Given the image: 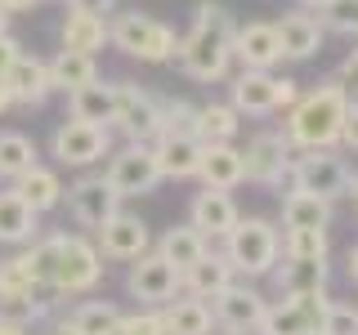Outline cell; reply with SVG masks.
Returning a JSON list of instances; mask_svg holds the SVG:
<instances>
[{"instance_id": "1", "label": "cell", "mask_w": 358, "mask_h": 335, "mask_svg": "<svg viewBox=\"0 0 358 335\" xmlns=\"http://www.w3.org/2000/svg\"><path fill=\"white\" fill-rule=\"evenodd\" d=\"M233 31H238V22H233L229 9L220 0H201L193 27L179 36V50H175V63L184 67V76L206 85L224 81L233 67Z\"/></svg>"}, {"instance_id": "2", "label": "cell", "mask_w": 358, "mask_h": 335, "mask_svg": "<svg viewBox=\"0 0 358 335\" xmlns=\"http://www.w3.org/2000/svg\"><path fill=\"white\" fill-rule=\"evenodd\" d=\"M345 107H350V94H345V89L336 85V76H331V81L305 89V94H300L296 103L287 107V126H282V134L291 139V148H300V152L336 148V143H341Z\"/></svg>"}, {"instance_id": "3", "label": "cell", "mask_w": 358, "mask_h": 335, "mask_svg": "<svg viewBox=\"0 0 358 335\" xmlns=\"http://www.w3.org/2000/svg\"><path fill=\"white\" fill-rule=\"evenodd\" d=\"M220 251L242 282H260L282 260V232H278V223H268L260 215H242L233 223V232L220 241Z\"/></svg>"}, {"instance_id": "4", "label": "cell", "mask_w": 358, "mask_h": 335, "mask_svg": "<svg viewBox=\"0 0 358 335\" xmlns=\"http://www.w3.org/2000/svg\"><path fill=\"white\" fill-rule=\"evenodd\" d=\"M103 255L99 246L85 237V232H54V268H50V286L54 295H90L99 282H103Z\"/></svg>"}, {"instance_id": "5", "label": "cell", "mask_w": 358, "mask_h": 335, "mask_svg": "<svg viewBox=\"0 0 358 335\" xmlns=\"http://www.w3.org/2000/svg\"><path fill=\"white\" fill-rule=\"evenodd\" d=\"M108 45L139 63H171L179 50V36L175 27H166L162 18L143 14V9H121L117 18H108Z\"/></svg>"}, {"instance_id": "6", "label": "cell", "mask_w": 358, "mask_h": 335, "mask_svg": "<svg viewBox=\"0 0 358 335\" xmlns=\"http://www.w3.org/2000/svg\"><path fill=\"white\" fill-rule=\"evenodd\" d=\"M350 165L336 148H322V152H300L291 161V193H309V197H322V201H341L350 197Z\"/></svg>"}, {"instance_id": "7", "label": "cell", "mask_w": 358, "mask_h": 335, "mask_svg": "<svg viewBox=\"0 0 358 335\" xmlns=\"http://www.w3.org/2000/svg\"><path fill=\"white\" fill-rule=\"evenodd\" d=\"M108 152H112V130L103 126H85V121L67 117L50 134V156L63 170H90V165L108 161Z\"/></svg>"}, {"instance_id": "8", "label": "cell", "mask_w": 358, "mask_h": 335, "mask_svg": "<svg viewBox=\"0 0 358 335\" xmlns=\"http://www.w3.org/2000/svg\"><path fill=\"white\" fill-rule=\"evenodd\" d=\"M103 179L112 184V193H117L121 201L152 193V188L162 184L152 143H121V148H112L108 152V165H103Z\"/></svg>"}, {"instance_id": "9", "label": "cell", "mask_w": 358, "mask_h": 335, "mask_svg": "<svg viewBox=\"0 0 358 335\" xmlns=\"http://www.w3.org/2000/svg\"><path fill=\"white\" fill-rule=\"evenodd\" d=\"M112 130L126 143H157V134H162V98L130 81H117V121H112Z\"/></svg>"}, {"instance_id": "10", "label": "cell", "mask_w": 358, "mask_h": 335, "mask_svg": "<svg viewBox=\"0 0 358 335\" xmlns=\"http://www.w3.org/2000/svg\"><path fill=\"white\" fill-rule=\"evenodd\" d=\"M246 161V179L260 188H282L291 179V161H296V148L282 130H260L242 152Z\"/></svg>"}, {"instance_id": "11", "label": "cell", "mask_w": 358, "mask_h": 335, "mask_svg": "<svg viewBox=\"0 0 358 335\" xmlns=\"http://www.w3.org/2000/svg\"><path fill=\"white\" fill-rule=\"evenodd\" d=\"M63 201H67V215L81 223V228H90V232H99L121 210V197L112 193V184H108L103 174H81L63 193Z\"/></svg>"}, {"instance_id": "12", "label": "cell", "mask_w": 358, "mask_h": 335, "mask_svg": "<svg viewBox=\"0 0 358 335\" xmlns=\"http://www.w3.org/2000/svg\"><path fill=\"white\" fill-rule=\"evenodd\" d=\"M264 308H268V299L255 290L251 282H233L224 295L210 299V318H215V327L220 331H229V335H255V327H260V318H264Z\"/></svg>"}, {"instance_id": "13", "label": "cell", "mask_w": 358, "mask_h": 335, "mask_svg": "<svg viewBox=\"0 0 358 335\" xmlns=\"http://www.w3.org/2000/svg\"><path fill=\"white\" fill-rule=\"evenodd\" d=\"M126 290L139 299L143 308H162V304H171V299L179 295V268L166 264L157 251H148V255H139V260L130 264Z\"/></svg>"}, {"instance_id": "14", "label": "cell", "mask_w": 358, "mask_h": 335, "mask_svg": "<svg viewBox=\"0 0 358 335\" xmlns=\"http://www.w3.org/2000/svg\"><path fill=\"white\" fill-rule=\"evenodd\" d=\"M94 246L103 260H117V264H134L139 255L152 251V232L148 223H143L139 215H126V210H117L103 228L94 232Z\"/></svg>"}, {"instance_id": "15", "label": "cell", "mask_w": 358, "mask_h": 335, "mask_svg": "<svg viewBox=\"0 0 358 335\" xmlns=\"http://www.w3.org/2000/svg\"><path fill=\"white\" fill-rule=\"evenodd\" d=\"M238 219H242L238 201H233V193H220V188H201V193H193V201H188V223H193L206 241H224Z\"/></svg>"}, {"instance_id": "16", "label": "cell", "mask_w": 358, "mask_h": 335, "mask_svg": "<svg viewBox=\"0 0 358 335\" xmlns=\"http://www.w3.org/2000/svg\"><path fill=\"white\" fill-rule=\"evenodd\" d=\"M229 107L238 112V117H273V112H282L278 103V76L273 72H242L229 81Z\"/></svg>"}, {"instance_id": "17", "label": "cell", "mask_w": 358, "mask_h": 335, "mask_svg": "<svg viewBox=\"0 0 358 335\" xmlns=\"http://www.w3.org/2000/svg\"><path fill=\"white\" fill-rule=\"evenodd\" d=\"M273 31H278L282 59H291V63H309L313 54L322 50V36H327L318 14H309V9H291V14H282L273 22Z\"/></svg>"}, {"instance_id": "18", "label": "cell", "mask_w": 358, "mask_h": 335, "mask_svg": "<svg viewBox=\"0 0 358 335\" xmlns=\"http://www.w3.org/2000/svg\"><path fill=\"white\" fill-rule=\"evenodd\" d=\"M233 282H238V273H233V264L224 260V251H206L193 268H184L179 273V295H193V299H215L224 295Z\"/></svg>"}, {"instance_id": "19", "label": "cell", "mask_w": 358, "mask_h": 335, "mask_svg": "<svg viewBox=\"0 0 358 335\" xmlns=\"http://www.w3.org/2000/svg\"><path fill=\"white\" fill-rule=\"evenodd\" d=\"M233 59H238L246 72H273V67L282 63L273 22H246V27L233 31Z\"/></svg>"}, {"instance_id": "20", "label": "cell", "mask_w": 358, "mask_h": 335, "mask_svg": "<svg viewBox=\"0 0 358 335\" xmlns=\"http://www.w3.org/2000/svg\"><path fill=\"white\" fill-rule=\"evenodd\" d=\"M67 117L85 121V126L112 130V121H117V81H103V76H99V81L72 89V94H67Z\"/></svg>"}, {"instance_id": "21", "label": "cell", "mask_w": 358, "mask_h": 335, "mask_svg": "<svg viewBox=\"0 0 358 335\" xmlns=\"http://www.w3.org/2000/svg\"><path fill=\"white\" fill-rule=\"evenodd\" d=\"M5 89H9V98H14V107H41L45 98L54 94L45 59H36V54H18V63L9 67V76H5Z\"/></svg>"}, {"instance_id": "22", "label": "cell", "mask_w": 358, "mask_h": 335, "mask_svg": "<svg viewBox=\"0 0 358 335\" xmlns=\"http://www.w3.org/2000/svg\"><path fill=\"white\" fill-rule=\"evenodd\" d=\"M201 188H220V193H233L238 184H246V161L242 148L233 143H201Z\"/></svg>"}, {"instance_id": "23", "label": "cell", "mask_w": 358, "mask_h": 335, "mask_svg": "<svg viewBox=\"0 0 358 335\" xmlns=\"http://www.w3.org/2000/svg\"><path fill=\"white\" fill-rule=\"evenodd\" d=\"M9 193H14L18 201H27L36 215H45V210H59L63 206V174L54 170V165H31L27 174H18L14 184H9Z\"/></svg>"}, {"instance_id": "24", "label": "cell", "mask_w": 358, "mask_h": 335, "mask_svg": "<svg viewBox=\"0 0 358 335\" xmlns=\"http://www.w3.org/2000/svg\"><path fill=\"white\" fill-rule=\"evenodd\" d=\"M268 277L278 286V299H296V295H309V290H327L331 268L327 260H278Z\"/></svg>"}, {"instance_id": "25", "label": "cell", "mask_w": 358, "mask_h": 335, "mask_svg": "<svg viewBox=\"0 0 358 335\" xmlns=\"http://www.w3.org/2000/svg\"><path fill=\"white\" fill-rule=\"evenodd\" d=\"M59 45L72 54H90L94 59L108 45V18L103 14H85V9H67L59 22Z\"/></svg>"}, {"instance_id": "26", "label": "cell", "mask_w": 358, "mask_h": 335, "mask_svg": "<svg viewBox=\"0 0 358 335\" xmlns=\"http://www.w3.org/2000/svg\"><path fill=\"white\" fill-rule=\"evenodd\" d=\"M162 327H166V335H210L215 331V318H210L206 299L175 295L171 304H162Z\"/></svg>"}, {"instance_id": "27", "label": "cell", "mask_w": 358, "mask_h": 335, "mask_svg": "<svg viewBox=\"0 0 358 335\" xmlns=\"http://www.w3.org/2000/svg\"><path fill=\"white\" fill-rule=\"evenodd\" d=\"M36 237H41V215L5 188L0 193V246H27Z\"/></svg>"}, {"instance_id": "28", "label": "cell", "mask_w": 358, "mask_h": 335, "mask_svg": "<svg viewBox=\"0 0 358 335\" xmlns=\"http://www.w3.org/2000/svg\"><path fill=\"white\" fill-rule=\"evenodd\" d=\"M157 255H162L166 264H175L179 273H184V268H193L201 255L210 251V241L201 237V232L193 228V223H175V228H166L162 237H157V246H152Z\"/></svg>"}, {"instance_id": "29", "label": "cell", "mask_w": 358, "mask_h": 335, "mask_svg": "<svg viewBox=\"0 0 358 335\" xmlns=\"http://www.w3.org/2000/svg\"><path fill=\"white\" fill-rule=\"evenodd\" d=\"M152 152L162 179H197L201 170V139H157Z\"/></svg>"}, {"instance_id": "30", "label": "cell", "mask_w": 358, "mask_h": 335, "mask_svg": "<svg viewBox=\"0 0 358 335\" xmlns=\"http://www.w3.org/2000/svg\"><path fill=\"white\" fill-rule=\"evenodd\" d=\"M50 67V85L54 94H72V89H81L90 81H99V63L90 59V54H72V50H59L54 59H45Z\"/></svg>"}, {"instance_id": "31", "label": "cell", "mask_w": 358, "mask_h": 335, "mask_svg": "<svg viewBox=\"0 0 358 335\" xmlns=\"http://www.w3.org/2000/svg\"><path fill=\"white\" fill-rule=\"evenodd\" d=\"M31 165H41V148L31 134L22 130H0V179L14 184L18 174H27Z\"/></svg>"}, {"instance_id": "32", "label": "cell", "mask_w": 358, "mask_h": 335, "mask_svg": "<svg viewBox=\"0 0 358 335\" xmlns=\"http://www.w3.org/2000/svg\"><path fill=\"white\" fill-rule=\"evenodd\" d=\"M287 228H331V201L309 197V193H287L282 197V232Z\"/></svg>"}, {"instance_id": "33", "label": "cell", "mask_w": 358, "mask_h": 335, "mask_svg": "<svg viewBox=\"0 0 358 335\" xmlns=\"http://www.w3.org/2000/svg\"><path fill=\"white\" fill-rule=\"evenodd\" d=\"M0 322H9V327H41V322H50V299H41V290H14V295H0Z\"/></svg>"}, {"instance_id": "34", "label": "cell", "mask_w": 358, "mask_h": 335, "mask_svg": "<svg viewBox=\"0 0 358 335\" xmlns=\"http://www.w3.org/2000/svg\"><path fill=\"white\" fill-rule=\"evenodd\" d=\"M238 130H242V117L229 103H215V98H210V103L197 107V139L201 143H233Z\"/></svg>"}, {"instance_id": "35", "label": "cell", "mask_w": 358, "mask_h": 335, "mask_svg": "<svg viewBox=\"0 0 358 335\" xmlns=\"http://www.w3.org/2000/svg\"><path fill=\"white\" fill-rule=\"evenodd\" d=\"M67 322L81 335H108L121 322V308L112 304V299H81V304L67 313Z\"/></svg>"}, {"instance_id": "36", "label": "cell", "mask_w": 358, "mask_h": 335, "mask_svg": "<svg viewBox=\"0 0 358 335\" xmlns=\"http://www.w3.org/2000/svg\"><path fill=\"white\" fill-rule=\"evenodd\" d=\"M255 335H313V331H309V322H305V313H300L296 299H273V304L264 308Z\"/></svg>"}, {"instance_id": "37", "label": "cell", "mask_w": 358, "mask_h": 335, "mask_svg": "<svg viewBox=\"0 0 358 335\" xmlns=\"http://www.w3.org/2000/svg\"><path fill=\"white\" fill-rule=\"evenodd\" d=\"M157 139H197V103L162 98V134Z\"/></svg>"}, {"instance_id": "38", "label": "cell", "mask_w": 358, "mask_h": 335, "mask_svg": "<svg viewBox=\"0 0 358 335\" xmlns=\"http://www.w3.org/2000/svg\"><path fill=\"white\" fill-rule=\"evenodd\" d=\"M327 228H287L282 260H327Z\"/></svg>"}, {"instance_id": "39", "label": "cell", "mask_w": 358, "mask_h": 335, "mask_svg": "<svg viewBox=\"0 0 358 335\" xmlns=\"http://www.w3.org/2000/svg\"><path fill=\"white\" fill-rule=\"evenodd\" d=\"M322 31H341V36H358V0H327L318 9Z\"/></svg>"}, {"instance_id": "40", "label": "cell", "mask_w": 358, "mask_h": 335, "mask_svg": "<svg viewBox=\"0 0 358 335\" xmlns=\"http://www.w3.org/2000/svg\"><path fill=\"white\" fill-rule=\"evenodd\" d=\"M14 290H41L36 282H31V268H27V260H22V246L14 255L0 260V295H14Z\"/></svg>"}, {"instance_id": "41", "label": "cell", "mask_w": 358, "mask_h": 335, "mask_svg": "<svg viewBox=\"0 0 358 335\" xmlns=\"http://www.w3.org/2000/svg\"><path fill=\"white\" fill-rule=\"evenodd\" d=\"M108 335H166L162 327V308H143V313H121V322Z\"/></svg>"}, {"instance_id": "42", "label": "cell", "mask_w": 358, "mask_h": 335, "mask_svg": "<svg viewBox=\"0 0 358 335\" xmlns=\"http://www.w3.org/2000/svg\"><path fill=\"white\" fill-rule=\"evenodd\" d=\"M322 335H358V308L331 299L327 318H322Z\"/></svg>"}, {"instance_id": "43", "label": "cell", "mask_w": 358, "mask_h": 335, "mask_svg": "<svg viewBox=\"0 0 358 335\" xmlns=\"http://www.w3.org/2000/svg\"><path fill=\"white\" fill-rule=\"evenodd\" d=\"M336 85L350 94V103H358V50L345 54V63H341V72H336Z\"/></svg>"}, {"instance_id": "44", "label": "cell", "mask_w": 358, "mask_h": 335, "mask_svg": "<svg viewBox=\"0 0 358 335\" xmlns=\"http://www.w3.org/2000/svg\"><path fill=\"white\" fill-rule=\"evenodd\" d=\"M341 143L350 152H358V103L345 107V121H341Z\"/></svg>"}, {"instance_id": "45", "label": "cell", "mask_w": 358, "mask_h": 335, "mask_svg": "<svg viewBox=\"0 0 358 335\" xmlns=\"http://www.w3.org/2000/svg\"><path fill=\"white\" fill-rule=\"evenodd\" d=\"M18 54H22V45L14 40V36H0V81L9 76V67L18 63Z\"/></svg>"}, {"instance_id": "46", "label": "cell", "mask_w": 358, "mask_h": 335, "mask_svg": "<svg viewBox=\"0 0 358 335\" xmlns=\"http://www.w3.org/2000/svg\"><path fill=\"white\" fill-rule=\"evenodd\" d=\"M121 0H67V9H85V14H112V9H117Z\"/></svg>"}, {"instance_id": "47", "label": "cell", "mask_w": 358, "mask_h": 335, "mask_svg": "<svg viewBox=\"0 0 358 335\" xmlns=\"http://www.w3.org/2000/svg\"><path fill=\"white\" fill-rule=\"evenodd\" d=\"M41 335H81V331H76L67 318H50V322H41Z\"/></svg>"}, {"instance_id": "48", "label": "cell", "mask_w": 358, "mask_h": 335, "mask_svg": "<svg viewBox=\"0 0 358 335\" xmlns=\"http://www.w3.org/2000/svg\"><path fill=\"white\" fill-rule=\"evenodd\" d=\"M41 5H45V0H0V9H5L9 18H14V14H27V9H41Z\"/></svg>"}, {"instance_id": "49", "label": "cell", "mask_w": 358, "mask_h": 335, "mask_svg": "<svg viewBox=\"0 0 358 335\" xmlns=\"http://www.w3.org/2000/svg\"><path fill=\"white\" fill-rule=\"evenodd\" d=\"M345 273H350V282H358V246H350V260H345Z\"/></svg>"}, {"instance_id": "50", "label": "cell", "mask_w": 358, "mask_h": 335, "mask_svg": "<svg viewBox=\"0 0 358 335\" xmlns=\"http://www.w3.org/2000/svg\"><path fill=\"white\" fill-rule=\"evenodd\" d=\"M9 107H14V98H9V89H5V81H0V117H5Z\"/></svg>"}, {"instance_id": "51", "label": "cell", "mask_w": 358, "mask_h": 335, "mask_svg": "<svg viewBox=\"0 0 358 335\" xmlns=\"http://www.w3.org/2000/svg\"><path fill=\"white\" fill-rule=\"evenodd\" d=\"M0 335H31V331H22V327H9V322H0Z\"/></svg>"}, {"instance_id": "52", "label": "cell", "mask_w": 358, "mask_h": 335, "mask_svg": "<svg viewBox=\"0 0 358 335\" xmlns=\"http://www.w3.org/2000/svg\"><path fill=\"white\" fill-rule=\"evenodd\" d=\"M0 36H9V14L0 9Z\"/></svg>"}, {"instance_id": "53", "label": "cell", "mask_w": 358, "mask_h": 335, "mask_svg": "<svg viewBox=\"0 0 358 335\" xmlns=\"http://www.w3.org/2000/svg\"><path fill=\"white\" fill-rule=\"evenodd\" d=\"M327 0H300V9H322Z\"/></svg>"}, {"instance_id": "54", "label": "cell", "mask_w": 358, "mask_h": 335, "mask_svg": "<svg viewBox=\"0 0 358 335\" xmlns=\"http://www.w3.org/2000/svg\"><path fill=\"white\" fill-rule=\"evenodd\" d=\"M45 5H50V0H45Z\"/></svg>"}, {"instance_id": "55", "label": "cell", "mask_w": 358, "mask_h": 335, "mask_svg": "<svg viewBox=\"0 0 358 335\" xmlns=\"http://www.w3.org/2000/svg\"><path fill=\"white\" fill-rule=\"evenodd\" d=\"M354 201H358V197H354Z\"/></svg>"}]
</instances>
